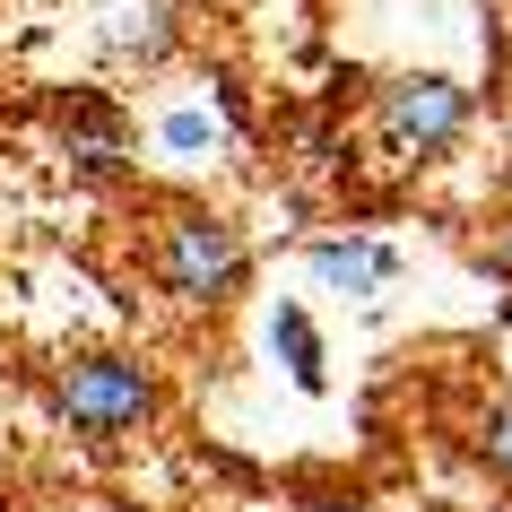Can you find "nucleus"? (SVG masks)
I'll return each mask as SVG.
<instances>
[{"instance_id":"1","label":"nucleus","mask_w":512,"mask_h":512,"mask_svg":"<svg viewBox=\"0 0 512 512\" xmlns=\"http://www.w3.org/2000/svg\"><path fill=\"white\" fill-rule=\"evenodd\" d=\"M148 278L183 313H226L243 296V278H252V243L209 200H165L157 226H148Z\"/></svg>"},{"instance_id":"2","label":"nucleus","mask_w":512,"mask_h":512,"mask_svg":"<svg viewBox=\"0 0 512 512\" xmlns=\"http://www.w3.org/2000/svg\"><path fill=\"white\" fill-rule=\"evenodd\" d=\"M53 417L79 443H122L157 417V365L131 348H79L53 365Z\"/></svg>"},{"instance_id":"3","label":"nucleus","mask_w":512,"mask_h":512,"mask_svg":"<svg viewBox=\"0 0 512 512\" xmlns=\"http://www.w3.org/2000/svg\"><path fill=\"white\" fill-rule=\"evenodd\" d=\"M469 113H478V96H469L452 70H400V79L374 87V139H382L400 165L452 157L460 131H469Z\"/></svg>"},{"instance_id":"4","label":"nucleus","mask_w":512,"mask_h":512,"mask_svg":"<svg viewBox=\"0 0 512 512\" xmlns=\"http://www.w3.org/2000/svg\"><path fill=\"white\" fill-rule=\"evenodd\" d=\"M44 122H53V139H61V157H70L79 183H131V122H122L113 96L70 87V96L44 105Z\"/></svg>"},{"instance_id":"5","label":"nucleus","mask_w":512,"mask_h":512,"mask_svg":"<svg viewBox=\"0 0 512 512\" xmlns=\"http://www.w3.org/2000/svg\"><path fill=\"white\" fill-rule=\"evenodd\" d=\"M304 270L322 278V287H339V296H382L391 278H400V252L374 235H322V243H304Z\"/></svg>"},{"instance_id":"6","label":"nucleus","mask_w":512,"mask_h":512,"mask_svg":"<svg viewBox=\"0 0 512 512\" xmlns=\"http://www.w3.org/2000/svg\"><path fill=\"white\" fill-rule=\"evenodd\" d=\"M270 356L287 365L296 391H330V348H322V330H313L304 304H278V313H270Z\"/></svg>"},{"instance_id":"7","label":"nucleus","mask_w":512,"mask_h":512,"mask_svg":"<svg viewBox=\"0 0 512 512\" xmlns=\"http://www.w3.org/2000/svg\"><path fill=\"white\" fill-rule=\"evenodd\" d=\"M469 460H478L495 486H512V400H486L469 417Z\"/></svg>"},{"instance_id":"8","label":"nucleus","mask_w":512,"mask_h":512,"mask_svg":"<svg viewBox=\"0 0 512 512\" xmlns=\"http://www.w3.org/2000/svg\"><path fill=\"white\" fill-rule=\"evenodd\" d=\"M113 44H122V53H139V61H165V44H174V27H165V9H139V27H122Z\"/></svg>"},{"instance_id":"9","label":"nucleus","mask_w":512,"mask_h":512,"mask_svg":"<svg viewBox=\"0 0 512 512\" xmlns=\"http://www.w3.org/2000/svg\"><path fill=\"white\" fill-rule=\"evenodd\" d=\"M469 261H478L486 278H504V287H512V217H504V226H495V235L478 243V252H469Z\"/></svg>"},{"instance_id":"10","label":"nucleus","mask_w":512,"mask_h":512,"mask_svg":"<svg viewBox=\"0 0 512 512\" xmlns=\"http://www.w3.org/2000/svg\"><path fill=\"white\" fill-rule=\"evenodd\" d=\"M287 512H374V504H365L356 486H313V495H296Z\"/></svg>"},{"instance_id":"11","label":"nucleus","mask_w":512,"mask_h":512,"mask_svg":"<svg viewBox=\"0 0 512 512\" xmlns=\"http://www.w3.org/2000/svg\"><path fill=\"white\" fill-rule=\"evenodd\" d=\"M165 139H174V148H200V139H209V122H200V113H174V122H165Z\"/></svg>"},{"instance_id":"12","label":"nucleus","mask_w":512,"mask_h":512,"mask_svg":"<svg viewBox=\"0 0 512 512\" xmlns=\"http://www.w3.org/2000/svg\"><path fill=\"white\" fill-rule=\"evenodd\" d=\"M504 113H512V70H504Z\"/></svg>"}]
</instances>
